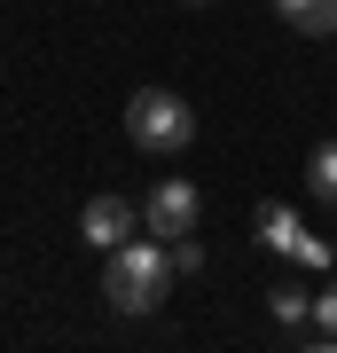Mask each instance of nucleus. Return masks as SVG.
Returning <instances> with one entry per match:
<instances>
[{
  "label": "nucleus",
  "mask_w": 337,
  "mask_h": 353,
  "mask_svg": "<svg viewBox=\"0 0 337 353\" xmlns=\"http://www.w3.org/2000/svg\"><path fill=\"white\" fill-rule=\"evenodd\" d=\"M306 189L322 196V204H337V141H322V150L306 157Z\"/></svg>",
  "instance_id": "1a4fd4ad"
},
{
  "label": "nucleus",
  "mask_w": 337,
  "mask_h": 353,
  "mask_svg": "<svg viewBox=\"0 0 337 353\" xmlns=\"http://www.w3.org/2000/svg\"><path fill=\"white\" fill-rule=\"evenodd\" d=\"M251 228H259V243H267V252H298V243H306L298 212H290V204H275V196H267L259 212H251Z\"/></svg>",
  "instance_id": "423d86ee"
},
{
  "label": "nucleus",
  "mask_w": 337,
  "mask_h": 353,
  "mask_svg": "<svg viewBox=\"0 0 337 353\" xmlns=\"http://www.w3.org/2000/svg\"><path fill=\"white\" fill-rule=\"evenodd\" d=\"M125 134H134V150H150V157H181L188 141H196V110H188L173 87H141L134 102H125Z\"/></svg>",
  "instance_id": "f03ea898"
},
{
  "label": "nucleus",
  "mask_w": 337,
  "mask_h": 353,
  "mask_svg": "<svg viewBox=\"0 0 337 353\" xmlns=\"http://www.w3.org/2000/svg\"><path fill=\"white\" fill-rule=\"evenodd\" d=\"M196 220H204V196H196V181H157L150 204H141V228L165 243H181V236H196Z\"/></svg>",
  "instance_id": "7ed1b4c3"
},
{
  "label": "nucleus",
  "mask_w": 337,
  "mask_h": 353,
  "mask_svg": "<svg viewBox=\"0 0 337 353\" xmlns=\"http://www.w3.org/2000/svg\"><path fill=\"white\" fill-rule=\"evenodd\" d=\"M314 345H337V267H329V283L314 290V330H306Z\"/></svg>",
  "instance_id": "6e6552de"
},
{
  "label": "nucleus",
  "mask_w": 337,
  "mask_h": 353,
  "mask_svg": "<svg viewBox=\"0 0 337 353\" xmlns=\"http://www.w3.org/2000/svg\"><path fill=\"white\" fill-rule=\"evenodd\" d=\"M173 243L165 236H150V228H141V236H125L118 252H102V299L118 306V314H157L165 306V290H173Z\"/></svg>",
  "instance_id": "f257e3e1"
},
{
  "label": "nucleus",
  "mask_w": 337,
  "mask_h": 353,
  "mask_svg": "<svg viewBox=\"0 0 337 353\" xmlns=\"http://www.w3.org/2000/svg\"><path fill=\"white\" fill-rule=\"evenodd\" d=\"M267 306H275V322H290V330H306V322H314V290H306V283H290V275L267 290Z\"/></svg>",
  "instance_id": "0eeeda50"
},
{
  "label": "nucleus",
  "mask_w": 337,
  "mask_h": 353,
  "mask_svg": "<svg viewBox=\"0 0 337 353\" xmlns=\"http://www.w3.org/2000/svg\"><path fill=\"white\" fill-rule=\"evenodd\" d=\"M79 236H87L94 252H118L125 236H141V204H125V196H87V212H79Z\"/></svg>",
  "instance_id": "20e7f679"
},
{
  "label": "nucleus",
  "mask_w": 337,
  "mask_h": 353,
  "mask_svg": "<svg viewBox=\"0 0 337 353\" xmlns=\"http://www.w3.org/2000/svg\"><path fill=\"white\" fill-rule=\"evenodd\" d=\"M188 8H212V0H188Z\"/></svg>",
  "instance_id": "9b49d317"
},
{
  "label": "nucleus",
  "mask_w": 337,
  "mask_h": 353,
  "mask_svg": "<svg viewBox=\"0 0 337 353\" xmlns=\"http://www.w3.org/2000/svg\"><path fill=\"white\" fill-rule=\"evenodd\" d=\"M275 16L298 39H337V0H275Z\"/></svg>",
  "instance_id": "39448f33"
},
{
  "label": "nucleus",
  "mask_w": 337,
  "mask_h": 353,
  "mask_svg": "<svg viewBox=\"0 0 337 353\" xmlns=\"http://www.w3.org/2000/svg\"><path fill=\"white\" fill-rule=\"evenodd\" d=\"M173 267H181V275H196V267H204V243L181 236V243H173Z\"/></svg>",
  "instance_id": "9d476101"
}]
</instances>
